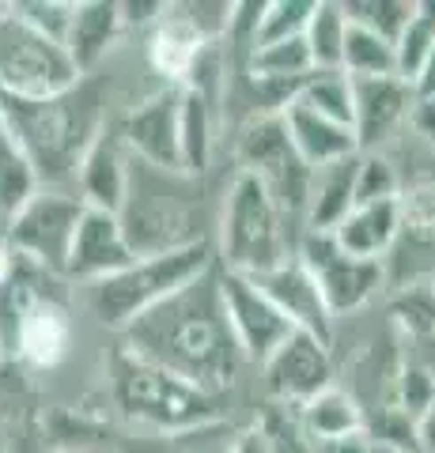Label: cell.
<instances>
[{"instance_id": "3", "label": "cell", "mask_w": 435, "mask_h": 453, "mask_svg": "<svg viewBox=\"0 0 435 453\" xmlns=\"http://www.w3.org/2000/svg\"><path fill=\"white\" fill-rule=\"evenodd\" d=\"M118 223L133 257H151V253L205 242L198 178L129 159V181H125Z\"/></svg>"}, {"instance_id": "2", "label": "cell", "mask_w": 435, "mask_h": 453, "mask_svg": "<svg viewBox=\"0 0 435 453\" xmlns=\"http://www.w3.org/2000/svg\"><path fill=\"white\" fill-rule=\"evenodd\" d=\"M0 121L8 125L12 140L27 155L42 189H65L76 181L80 159L99 140L103 125V83L83 76L65 95L23 103L0 98Z\"/></svg>"}, {"instance_id": "6", "label": "cell", "mask_w": 435, "mask_h": 453, "mask_svg": "<svg viewBox=\"0 0 435 453\" xmlns=\"http://www.w3.org/2000/svg\"><path fill=\"white\" fill-rule=\"evenodd\" d=\"M284 261H291L288 216L254 174L238 170L223 201L216 265L238 276H258Z\"/></svg>"}, {"instance_id": "39", "label": "cell", "mask_w": 435, "mask_h": 453, "mask_svg": "<svg viewBox=\"0 0 435 453\" xmlns=\"http://www.w3.org/2000/svg\"><path fill=\"white\" fill-rule=\"evenodd\" d=\"M416 442H420V453H435V401L424 412V419L416 423Z\"/></svg>"}, {"instance_id": "13", "label": "cell", "mask_w": 435, "mask_h": 453, "mask_svg": "<svg viewBox=\"0 0 435 453\" xmlns=\"http://www.w3.org/2000/svg\"><path fill=\"white\" fill-rule=\"evenodd\" d=\"M246 280L288 318V325L296 333H311L315 340H322V344L333 340V314H330L326 299H322L315 276L307 273V265L299 257L276 265L269 273L246 276Z\"/></svg>"}, {"instance_id": "1", "label": "cell", "mask_w": 435, "mask_h": 453, "mask_svg": "<svg viewBox=\"0 0 435 453\" xmlns=\"http://www.w3.org/2000/svg\"><path fill=\"white\" fill-rule=\"evenodd\" d=\"M121 340L125 351L163 366V371L178 374L182 381L213 396L228 389L243 366V351L235 344L220 303L216 265L182 291H175L171 299L151 306L148 314L129 321L121 329Z\"/></svg>"}, {"instance_id": "4", "label": "cell", "mask_w": 435, "mask_h": 453, "mask_svg": "<svg viewBox=\"0 0 435 453\" xmlns=\"http://www.w3.org/2000/svg\"><path fill=\"white\" fill-rule=\"evenodd\" d=\"M114 404L129 423L156 434H190L220 419V396L125 348L114 356Z\"/></svg>"}, {"instance_id": "21", "label": "cell", "mask_w": 435, "mask_h": 453, "mask_svg": "<svg viewBox=\"0 0 435 453\" xmlns=\"http://www.w3.org/2000/svg\"><path fill=\"white\" fill-rule=\"evenodd\" d=\"M401 226V204L398 201H378V204H360L333 226V242L345 253L363 261H383V253L398 238Z\"/></svg>"}, {"instance_id": "19", "label": "cell", "mask_w": 435, "mask_h": 453, "mask_svg": "<svg viewBox=\"0 0 435 453\" xmlns=\"http://www.w3.org/2000/svg\"><path fill=\"white\" fill-rule=\"evenodd\" d=\"M280 118H284L291 148H296V155L311 170L326 166V163H337V159H348V155L360 151L356 148V133L348 129V125L318 118L315 110H307L299 103H288L284 110H280Z\"/></svg>"}, {"instance_id": "30", "label": "cell", "mask_w": 435, "mask_h": 453, "mask_svg": "<svg viewBox=\"0 0 435 453\" xmlns=\"http://www.w3.org/2000/svg\"><path fill=\"white\" fill-rule=\"evenodd\" d=\"M345 8V19L363 27V31H371L378 38H386L390 46L398 42V35L409 27L416 4L413 0H348Z\"/></svg>"}, {"instance_id": "20", "label": "cell", "mask_w": 435, "mask_h": 453, "mask_svg": "<svg viewBox=\"0 0 435 453\" xmlns=\"http://www.w3.org/2000/svg\"><path fill=\"white\" fill-rule=\"evenodd\" d=\"M121 31L118 4L106 0H91V4H73V23L65 35V53L76 65L80 76H95V68L106 57V50L114 46V38Z\"/></svg>"}, {"instance_id": "9", "label": "cell", "mask_w": 435, "mask_h": 453, "mask_svg": "<svg viewBox=\"0 0 435 453\" xmlns=\"http://www.w3.org/2000/svg\"><path fill=\"white\" fill-rule=\"evenodd\" d=\"M238 159L243 170L254 174L265 193L280 204L284 216L291 211H307V189H311V166H307L288 140L284 118L280 113H258L246 125L243 144H238Z\"/></svg>"}, {"instance_id": "5", "label": "cell", "mask_w": 435, "mask_h": 453, "mask_svg": "<svg viewBox=\"0 0 435 453\" xmlns=\"http://www.w3.org/2000/svg\"><path fill=\"white\" fill-rule=\"evenodd\" d=\"M213 265H216V257H213V246L208 242L151 253V257H133L121 273L91 283V299H88L91 314L99 318L106 329L121 333L129 321L148 314V310L159 306L163 299H171L175 291H182L186 283L205 276Z\"/></svg>"}, {"instance_id": "32", "label": "cell", "mask_w": 435, "mask_h": 453, "mask_svg": "<svg viewBox=\"0 0 435 453\" xmlns=\"http://www.w3.org/2000/svg\"><path fill=\"white\" fill-rule=\"evenodd\" d=\"M378 201H398V174L383 155H363L356 166V189H353V208L360 204H378Z\"/></svg>"}, {"instance_id": "33", "label": "cell", "mask_w": 435, "mask_h": 453, "mask_svg": "<svg viewBox=\"0 0 435 453\" xmlns=\"http://www.w3.org/2000/svg\"><path fill=\"white\" fill-rule=\"evenodd\" d=\"M12 8H16L35 31H42L46 38L65 46L68 23H73V4H58V0H23V4H12Z\"/></svg>"}, {"instance_id": "37", "label": "cell", "mask_w": 435, "mask_h": 453, "mask_svg": "<svg viewBox=\"0 0 435 453\" xmlns=\"http://www.w3.org/2000/svg\"><path fill=\"white\" fill-rule=\"evenodd\" d=\"M413 125L428 140H435V98H416L413 103Z\"/></svg>"}, {"instance_id": "36", "label": "cell", "mask_w": 435, "mask_h": 453, "mask_svg": "<svg viewBox=\"0 0 435 453\" xmlns=\"http://www.w3.org/2000/svg\"><path fill=\"white\" fill-rule=\"evenodd\" d=\"M167 4H118V16H121V27H144L156 16H163Z\"/></svg>"}, {"instance_id": "27", "label": "cell", "mask_w": 435, "mask_h": 453, "mask_svg": "<svg viewBox=\"0 0 435 453\" xmlns=\"http://www.w3.org/2000/svg\"><path fill=\"white\" fill-rule=\"evenodd\" d=\"M16 378H4V363H0V453H27L35 434L31 396Z\"/></svg>"}, {"instance_id": "41", "label": "cell", "mask_w": 435, "mask_h": 453, "mask_svg": "<svg viewBox=\"0 0 435 453\" xmlns=\"http://www.w3.org/2000/svg\"><path fill=\"white\" fill-rule=\"evenodd\" d=\"M0 363H4V351H0Z\"/></svg>"}, {"instance_id": "11", "label": "cell", "mask_w": 435, "mask_h": 453, "mask_svg": "<svg viewBox=\"0 0 435 453\" xmlns=\"http://www.w3.org/2000/svg\"><path fill=\"white\" fill-rule=\"evenodd\" d=\"M216 283H220V303H223V314H228L231 336L238 351H243V363L261 366L296 329L246 276L228 273V268L216 265Z\"/></svg>"}, {"instance_id": "29", "label": "cell", "mask_w": 435, "mask_h": 453, "mask_svg": "<svg viewBox=\"0 0 435 453\" xmlns=\"http://www.w3.org/2000/svg\"><path fill=\"white\" fill-rule=\"evenodd\" d=\"M431 50H435V4H416L409 27H405L394 42L398 80H405L413 88V80H416L420 68H424Z\"/></svg>"}, {"instance_id": "10", "label": "cell", "mask_w": 435, "mask_h": 453, "mask_svg": "<svg viewBox=\"0 0 435 453\" xmlns=\"http://www.w3.org/2000/svg\"><path fill=\"white\" fill-rule=\"evenodd\" d=\"M299 261L315 276L333 318L360 310L378 291V283H383V265L353 257V253H345L333 242V234H322V231H307L299 246Z\"/></svg>"}, {"instance_id": "38", "label": "cell", "mask_w": 435, "mask_h": 453, "mask_svg": "<svg viewBox=\"0 0 435 453\" xmlns=\"http://www.w3.org/2000/svg\"><path fill=\"white\" fill-rule=\"evenodd\" d=\"M231 453H273V449H269V438H265V434H261V427L254 423L250 431L238 434V442L231 446Z\"/></svg>"}, {"instance_id": "16", "label": "cell", "mask_w": 435, "mask_h": 453, "mask_svg": "<svg viewBox=\"0 0 435 453\" xmlns=\"http://www.w3.org/2000/svg\"><path fill=\"white\" fill-rule=\"evenodd\" d=\"M68 344H73V321H68V310H65V295L46 291L19 314L8 359H23L31 366L50 371V366H58L68 356Z\"/></svg>"}, {"instance_id": "23", "label": "cell", "mask_w": 435, "mask_h": 453, "mask_svg": "<svg viewBox=\"0 0 435 453\" xmlns=\"http://www.w3.org/2000/svg\"><path fill=\"white\" fill-rule=\"evenodd\" d=\"M296 416H299V423H303V431H307L311 442H326V438H345V434L368 431V419H363L360 401L353 393L337 389V386L322 389L307 404H299Z\"/></svg>"}, {"instance_id": "22", "label": "cell", "mask_w": 435, "mask_h": 453, "mask_svg": "<svg viewBox=\"0 0 435 453\" xmlns=\"http://www.w3.org/2000/svg\"><path fill=\"white\" fill-rule=\"evenodd\" d=\"M356 166L360 151L348 159H337L311 170V189H307V226L330 234L348 211H353V189H356Z\"/></svg>"}, {"instance_id": "14", "label": "cell", "mask_w": 435, "mask_h": 453, "mask_svg": "<svg viewBox=\"0 0 435 453\" xmlns=\"http://www.w3.org/2000/svg\"><path fill=\"white\" fill-rule=\"evenodd\" d=\"M178 106L182 88H167L140 103L129 118L121 121V148L129 159H140L156 170H182L178 163Z\"/></svg>"}, {"instance_id": "25", "label": "cell", "mask_w": 435, "mask_h": 453, "mask_svg": "<svg viewBox=\"0 0 435 453\" xmlns=\"http://www.w3.org/2000/svg\"><path fill=\"white\" fill-rule=\"evenodd\" d=\"M291 103L315 110L318 118H326V121L353 129V80H348L341 68H315L296 88Z\"/></svg>"}, {"instance_id": "28", "label": "cell", "mask_w": 435, "mask_h": 453, "mask_svg": "<svg viewBox=\"0 0 435 453\" xmlns=\"http://www.w3.org/2000/svg\"><path fill=\"white\" fill-rule=\"evenodd\" d=\"M345 31H348L345 8L333 4V0H318L311 12V23H307V31H303V42H307V50H311L315 68H341Z\"/></svg>"}, {"instance_id": "12", "label": "cell", "mask_w": 435, "mask_h": 453, "mask_svg": "<svg viewBox=\"0 0 435 453\" xmlns=\"http://www.w3.org/2000/svg\"><path fill=\"white\" fill-rule=\"evenodd\" d=\"M265 389L276 404L299 408L322 389L333 386V359L330 344H322L311 333H291L269 359L261 363Z\"/></svg>"}, {"instance_id": "26", "label": "cell", "mask_w": 435, "mask_h": 453, "mask_svg": "<svg viewBox=\"0 0 435 453\" xmlns=\"http://www.w3.org/2000/svg\"><path fill=\"white\" fill-rule=\"evenodd\" d=\"M341 73L348 80H383V76H398L394 65V46L386 38H378L363 27L348 23L345 31V46H341Z\"/></svg>"}, {"instance_id": "15", "label": "cell", "mask_w": 435, "mask_h": 453, "mask_svg": "<svg viewBox=\"0 0 435 453\" xmlns=\"http://www.w3.org/2000/svg\"><path fill=\"white\" fill-rule=\"evenodd\" d=\"M133 261V250L125 242V231L118 216L99 208H83V216L76 223L73 246H68V261H65V276L73 280H106L121 273Z\"/></svg>"}, {"instance_id": "7", "label": "cell", "mask_w": 435, "mask_h": 453, "mask_svg": "<svg viewBox=\"0 0 435 453\" xmlns=\"http://www.w3.org/2000/svg\"><path fill=\"white\" fill-rule=\"evenodd\" d=\"M80 80L61 42L35 31L12 4H0V98L38 103L65 95Z\"/></svg>"}, {"instance_id": "42", "label": "cell", "mask_w": 435, "mask_h": 453, "mask_svg": "<svg viewBox=\"0 0 435 453\" xmlns=\"http://www.w3.org/2000/svg\"><path fill=\"white\" fill-rule=\"evenodd\" d=\"M431 291H435V283H431Z\"/></svg>"}, {"instance_id": "17", "label": "cell", "mask_w": 435, "mask_h": 453, "mask_svg": "<svg viewBox=\"0 0 435 453\" xmlns=\"http://www.w3.org/2000/svg\"><path fill=\"white\" fill-rule=\"evenodd\" d=\"M416 103L413 88L398 76H383V80H353V133H356V148H371L378 144L394 125L409 113Z\"/></svg>"}, {"instance_id": "34", "label": "cell", "mask_w": 435, "mask_h": 453, "mask_svg": "<svg viewBox=\"0 0 435 453\" xmlns=\"http://www.w3.org/2000/svg\"><path fill=\"white\" fill-rule=\"evenodd\" d=\"M58 453H171L159 442H125V438H95L73 449H58Z\"/></svg>"}, {"instance_id": "24", "label": "cell", "mask_w": 435, "mask_h": 453, "mask_svg": "<svg viewBox=\"0 0 435 453\" xmlns=\"http://www.w3.org/2000/svg\"><path fill=\"white\" fill-rule=\"evenodd\" d=\"M216 106L201 98L198 91L182 88V106H178V163L182 174L198 178L208 170V159H213V113Z\"/></svg>"}, {"instance_id": "35", "label": "cell", "mask_w": 435, "mask_h": 453, "mask_svg": "<svg viewBox=\"0 0 435 453\" xmlns=\"http://www.w3.org/2000/svg\"><path fill=\"white\" fill-rule=\"evenodd\" d=\"M311 453H375L368 431L345 434V438H326V442H311Z\"/></svg>"}, {"instance_id": "8", "label": "cell", "mask_w": 435, "mask_h": 453, "mask_svg": "<svg viewBox=\"0 0 435 453\" xmlns=\"http://www.w3.org/2000/svg\"><path fill=\"white\" fill-rule=\"evenodd\" d=\"M83 216V201L68 189H38L16 216L8 219V226L0 231L4 250L19 261H31L38 268H46L53 276H65L68 246H73L76 223Z\"/></svg>"}, {"instance_id": "31", "label": "cell", "mask_w": 435, "mask_h": 453, "mask_svg": "<svg viewBox=\"0 0 435 453\" xmlns=\"http://www.w3.org/2000/svg\"><path fill=\"white\" fill-rule=\"evenodd\" d=\"M311 12H315V0H273V4H265L254 46H269V42H284V38H303L307 23H311Z\"/></svg>"}, {"instance_id": "40", "label": "cell", "mask_w": 435, "mask_h": 453, "mask_svg": "<svg viewBox=\"0 0 435 453\" xmlns=\"http://www.w3.org/2000/svg\"><path fill=\"white\" fill-rule=\"evenodd\" d=\"M8 273H12V253H8L4 246H0V283L8 280Z\"/></svg>"}, {"instance_id": "18", "label": "cell", "mask_w": 435, "mask_h": 453, "mask_svg": "<svg viewBox=\"0 0 435 453\" xmlns=\"http://www.w3.org/2000/svg\"><path fill=\"white\" fill-rule=\"evenodd\" d=\"M125 181H129V155H125L118 133H99V140L88 148V155L80 159L76 170V186L83 208H99L118 216V208L125 201Z\"/></svg>"}]
</instances>
